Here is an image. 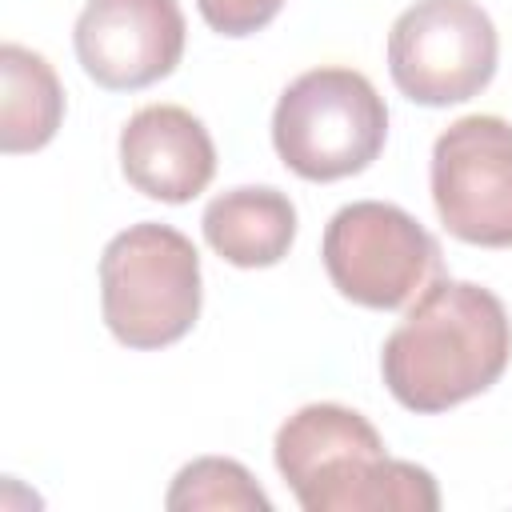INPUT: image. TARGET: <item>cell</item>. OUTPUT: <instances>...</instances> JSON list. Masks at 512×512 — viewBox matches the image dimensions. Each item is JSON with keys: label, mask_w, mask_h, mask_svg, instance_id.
Segmentation results:
<instances>
[{"label": "cell", "mask_w": 512, "mask_h": 512, "mask_svg": "<svg viewBox=\"0 0 512 512\" xmlns=\"http://www.w3.org/2000/svg\"><path fill=\"white\" fill-rule=\"evenodd\" d=\"M512 360V324L492 288L440 276L380 348V376L396 404L420 416L488 392Z\"/></svg>", "instance_id": "obj_1"}, {"label": "cell", "mask_w": 512, "mask_h": 512, "mask_svg": "<svg viewBox=\"0 0 512 512\" xmlns=\"http://www.w3.org/2000/svg\"><path fill=\"white\" fill-rule=\"evenodd\" d=\"M276 472L304 512H436L428 468L392 460L380 432L344 404H304L272 440Z\"/></svg>", "instance_id": "obj_2"}, {"label": "cell", "mask_w": 512, "mask_h": 512, "mask_svg": "<svg viewBox=\"0 0 512 512\" xmlns=\"http://www.w3.org/2000/svg\"><path fill=\"white\" fill-rule=\"evenodd\" d=\"M200 300V252L184 232L144 220L108 240L100 256V312L124 348L152 352L184 340Z\"/></svg>", "instance_id": "obj_3"}, {"label": "cell", "mask_w": 512, "mask_h": 512, "mask_svg": "<svg viewBox=\"0 0 512 512\" xmlns=\"http://www.w3.org/2000/svg\"><path fill=\"white\" fill-rule=\"evenodd\" d=\"M388 140V108L372 80L344 64L300 72L272 108V148L288 172L332 184L364 172Z\"/></svg>", "instance_id": "obj_4"}, {"label": "cell", "mask_w": 512, "mask_h": 512, "mask_svg": "<svg viewBox=\"0 0 512 512\" xmlns=\"http://www.w3.org/2000/svg\"><path fill=\"white\" fill-rule=\"evenodd\" d=\"M320 256L332 288L376 312L408 308L444 276L436 236L412 212L384 200H352L336 208L324 224Z\"/></svg>", "instance_id": "obj_5"}, {"label": "cell", "mask_w": 512, "mask_h": 512, "mask_svg": "<svg viewBox=\"0 0 512 512\" xmlns=\"http://www.w3.org/2000/svg\"><path fill=\"white\" fill-rule=\"evenodd\" d=\"M500 60L492 16L476 0H416L388 32V72L400 96L448 108L480 96Z\"/></svg>", "instance_id": "obj_6"}, {"label": "cell", "mask_w": 512, "mask_h": 512, "mask_svg": "<svg viewBox=\"0 0 512 512\" xmlns=\"http://www.w3.org/2000/svg\"><path fill=\"white\" fill-rule=\"evenodd\" d=\"M440 224L476 248H512V124L492 112L452 120L432 144Z\"/></svg>", "instance_id": "obj_7"}, {"label": "cell", "mask_w": 512, "mask_h": 512, "mask_svg": "<svg viewBox=\"0 0 512 512\" xmlns=\"http://www.w3.org/2000/svg\"><path fill=\"white\" fill-rule=\"evenodd\" d=\"M184 36L176 0H88L72 28L84 76L108 92H136L172 76Z\"/></svg>", "instance_id": "obj_8"}, {"label": "cell", "mask_w": 512, "mask_h": 512, "mask_svg": "<svg viewBox=\"0 0 512 512\" xmlns=\"http://www.w3.org/2000/svg\"><path fill=\"white\" fill-rule=\"evenodd\" d=\"M124 180L160 204H188L216 176V144L180 104H144L120 128Z\"/></svg>", "instance_id": "obj_9"}, {"label": "cell", "mask_w": 512, "mask_h": 512, "mask_svg": "<svg viewBox=\"0 0 512 512\" xmlns=\"http://www.w3.org/2000/svg\"><path fill=\"white\" fill-rule=\"evenodd\" d=\"M208 248L236 268H272L296 240V204L272 184L228 188L200 216Z\"/></svg>", "instance_id": "obj_10"}, {"label": "cell", "mask_w": 512, "mask_h": 512, "mask_svg": "<svg viewBox=\"0 0 512 512\" xmlns=\"http://www.w3.org/2000/svg\"><path fill=\"white\" fill-rule=\"evenodd\" d=\"M0 84V148L8 156L40 152L64 120L56 68L40 52L8 40L0 44Z\"/></svg>", "instance_id": "obj_11"}, {"label": "cell", "mask_w": 512, "mask_h": 512, "mask_svg": "<svg viewBox=\"0 0 512 512\" xmlns=\"http://www.w3.org/2000/svg\"><path fill=\"white\" fill-rule=\"evenodd\" d=\"M172 512H196V508H232V512H272L268 492L252 480V472L240 460L228 456H200L184 464L164 496Z\"/></svg>", "instance_id": "obj_12"}, {"label": "cell", "mask_w": 512, "mask_h": 512, "mask_svg": "<svg viewBox=\"0 0 512 512\" xmlns=\"http://www.w3.org/2000/svg\"><path fill=\"white\" fill-rule=\"evenodd\" d=\"M196 8L212 32L240 40V36L268 28L276 12L284 8V0H196Z\"/></svg>", "instance_id": "obj_13"}]
</instances>
